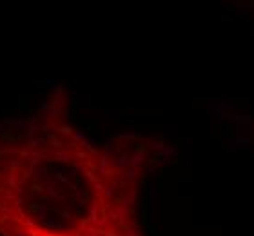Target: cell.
<instances>
[{
    "mask_svg": "<svg viewBox=\"0 0 254 236\" xmlns=\"http://www.w3.org/2000/svg\"><path fill=\"white\" fill-rule=\"evenodd\" d=\"M249 15H251V9H236V16H240V18H245Z\"/></svg>",
    "mask_w": 254,
    "mask_h": 236,
    "instance_id": "6da1fadb",
    "label": "cell"
}]
</instances>
